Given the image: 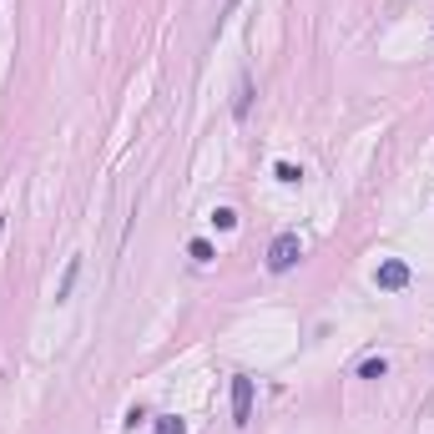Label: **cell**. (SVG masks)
<instances>
[{
	"instance_id": "10",
	"label": "cell",
	"mask_w": 434,
	"mask_h": 434,
	"mask_svg": "<svg viewBox=\"0 0 434 434\" xmlns=\"http://www.w3.org/2000/svg\"><path fill=\"white\" fill-rule=\"evenodd\" d=\"M212 228L232 232V228H237V212H232V207H217V212H212Z\"/></svg>"
},
{
	"instance_id": "1",
	"label": "cell",
	"mask_w": 434,
	"mask_h": 434,
	"mask_svg": "<svg viewBox=\"0 0 434 434\" xmlns=\"http://www.w3.org/2000/svg\"><path fill=\"white\" fill-rule=\"evenodd\" d=\"M298 258H303L298 232H278L273 247H268V273H288V268H298Z\"/></svg>"
},
{
	"instance_id": "2",
	"label": "cell",
	"mask_w": 434,
	"mask_h": 434,
	"mask_svg": "<svg viewBox=\"0 0 434 434\" xmlns=\"http://www.w3.org/2000/svg\"><path fill=\"white\" fill-rule=\"evenodd\" d=\"M374 283H379L384 293H404V288H409V263H404V258H384V263L374 268Z\"/></svg>"
},
{
	"instance_id": "3",
	"label": "cell",
	"mask_w": 434,
	"mask_h": 434,
	"mask_svg": "<svg viewBox=\"0 0 434 434\" xmlns=\"http://www.w3.org/2000/svg\"><path fill=\"white\" fill-rule=\"evenodd\" d=\"M253 419V379L237 374L232 379V424H247Z\"/></svg>"
},
{
	"instance_id": "9",
	"label": "cell",
	"mask_w": 434,
	"mask_h": 434,
	"mask_svg": "<svg viewBox=\"0 0 434 434\" xmlns=\"http://www.w3.org/2000/svg\"><path fill=\"white\" fill-rule=\"evenodd\" d=\"M273 177H278V182H288V187H293V182H303V167H293V162H278V167H273Z\"/></svg>"
},
{
	"instance_id": "7",
	"label": "cell",
	"mask_w": 434,
	"mask_h": 434,
	"mask_svg": "<svg viewBox=\"0 0 434 434\" xmlns=\"http://www.w3.org/2000/svg\"><path fill=\"white\" fill-rule=\"evenodd\" d=\"M384 374H389L384 359H364V364H359V379H384Z\"/></svg>"
},
{
	"instance_id": "6",
	"label": "cell",
	"mask_w": 434,
	"mask_h": 434,
	"mask_svg": "<svg viewBox=\"0 0 434 434\" xmlns=\"http://www.w3.org/2000/svg\"><path fill=\"white\" fill-rule=\"evenodd\" d=\"M151 434H187V419H177V414H162L157 424H151Z\"/></svg>"
},
{
	"instance_id": "5",
	"label": "cell",
	"mask_w": 434,
	"mask_h": 434,
	"mask_svg": "<svg viewBox=\"0 0 434 434\" xmlns=\"http://www.w3.org/2000/svg\"><path fill=\"white\" fill-rule=\"evenodd\" d=\"M247 106H253V81H237V101H232V116L242 121V116H247Z\"/></svg>"
},
{
	"instance_id": "4",
	"label": "cell",
	"mask_w": 434,
	"mask_h": 434,
	"mask_svg": "<svg viewBox=\"0 0 434 434\" xmlns=\"http://www.w3.org/2000/svg\"><path fill=\"white\" fill-rule=\"evenodd\" d=\"M187 258H192V263H202V268H207V263H217V247H212V242H207V237H192V242H187Z\"/></svg>"
},
{
	"instance_id": "8",
	"label": "cell",
	"mask_w": 434,
	"mask_h": 434,
	"mask_svg": "<svg viewBox=\"0 0 434 434\" xmlns=\"http://www.w3.org/2000/svg\"><path fill=\"white\" fill-rule=\"evenodd\" d=\"M76 273H81V263L71 258V263H66V278H61V288H56V298H71V288H76Z\"/></svg>"
}]
</instances>
